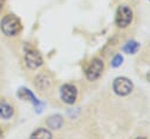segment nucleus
<instances>
[{
  "label": "nucleus",
  "mask_w": 150,
  "mask_h": 139,
  "mask_svg": "<svg viewBox=\"0 0 150 139\" xmlns=\"http://www.w3.org/2000/svg\"><path fill=\"white\" fill-rule=\"evenodd\" d=\"M0 28L1 32L7 36H15L18 33H20L22 25L20 19L14 14H7L5 15L0 21Z\"/></svg>",
  "instance_id": "f257e3e1"
},
{
  "label": "nucleus",
  "mask_w": 150,
  "mask_h": 139,
  "mask_svg": "<svg viewBox=\"0 0 150 139\" xmlns=\"http://www.w3.org/2000/svg\"><path fill=\"white\" fill-rule=\"evenodd\" d=\"M103 68H104V64H103V61L101 58H94L87 70H86V77L89 79V81H95L101 75H102V71H103Z\"/></svg>",
  "instance_id": "20e7f679"
},
{
  "label": "nucleus",
  "mask_w": 150,
  "mask_h": 139,
  "mask_svg": "<svg viewBox=\"0 0 150 139\" xmlns=\"http://www.w3.org/2000/svg\"><path fill=\"white\" fill-rule=\"evenodd\" d=\"M146 78H148V81H149V82H150V71H149V74H148V75H146Z\"/></svg>",
  "instance_id": "2eb2a0df"
},
{
  "label": "nucleus",
  "mask_w": 150,
  "mask_h": 139,
  "mask_svg": "<svg viewBox=\"0 0 150 139\" xmlns=\"http://www.w3.org/2000/svg\"><path fill=\"white\" fill-rule=\"evenodd\" d=\"M25 63L29 69H38L42 65L43 60L41 57V55L33 49H29L26 51L25 54Z\"/></svg>",
  "instance_id": "39448f33"
},
{
  "label": "nucleus",
  "mask_w": 150,
  "mask_h": 139,
  "mask_svg": "<svg viewBox=\"0 0 150 139\" xmlns=\"http://www.w3.org/2000/svg\"><path fill=\"white\" fill-rule=\"evenodd\" d=\"M134 13L132 9L128 5H121L116 9V15H115V22L117 27L120 28H125L132 22Z\"/></svg>",
  "instance_id": "f03ea898"
},
{
  "label": "nucleus",
  "mask_w": 150,
  "mask_h": 139,
  "mask_svg": "<svg viewBox=\"0 0 150 139\" xmlns=\"http://www.w3.org/2000/svg\"><path fill=\"white\" fill-rule=\"evenodd\" d=\"M35 85L40 89V90H45L48 89L50 85V81L45 76V75H40L35 78Z\"/></svg>",
  "instance_id": "f8f14e48"
},
{
  "label": "nucleus",
  "mask_w": 150,
  "mask_h": 139,
  "mask_svg": "<svg viewBox=\"0 0 150 139\" xmlns=\"http://www.w3.org/2000/svg\"><path fill=\"white\" fill-rule=\"evenodd\" d=\"M30 139H52V133L47 128H38L32 133Z\"/></svg>",
  "instance_id": "1a4fd4ad"
},
{
  "label": "nucleus",
  "mask_w": 150,
  "mask_h": 139,
  "mask_svg": "<svg viewBox=\"0 0 150 139\" xmlns=\"http://www.w3.org/2000/svg\"><path fill=\"white\" fill-rule=\"evenodd\" d=\"M18 96H19L20 98H22V99H29V100L35 105V107L40 109V102L35 98V96L32 93L30 90H28V89H26V88H21V89L19 90V92H18Z\"/></svg>",
  "instance_id": "0eeeda50"
},
{
  "label": "nucleus",
  "mask_w": 150,
  "mask_h": 139,
  "mask_svg": "<svg viewBox=\"0 0 150 139\" xmlns=\"http://www.w3.org/2000/svg\"><path fill=\"white\" fill-rule=\"evenodd\" d=\"M60 96H61V99L64 103H67V104H74L75 100H76V97H77V90L71 84H64V85L61 86Z\"/></svg>",
  "instance_id": "423d86ee"
},
{
  "label": "nucleus",
  "mask_w": 150,
  "mask_h": 139,
  "mask_svg": "<svg viewBox=\"0 0 150 139\" xmlns=\"http://www.w3.org/2000/svg\"><path fill=\"white\" fill-rule=\"evenodd\" d=\"M112 89L118 96H127L132 90V82L127 77H117L112 83Z\"/></svg>",
  "instance_id": "7ed1b4c3"
},
{
  "label": "nucleus",
  "mask_w": 150,
  "mask_h": 139,
  "mask_svg": "<svg viewBox=\"0 0 150 139\" xmlns=\"http://www.w3.org/2000/svg\"><path fill=\"white\" fill-rule=\"evenodd\" d=\"M13 106L7 104V103H4L0 105V117L2 119H8L13 116Z\"/></svg>",
  "instance_id": "9b49d317"
},
{
  "label": "nucleus",
  "mask_w": 150,
  "mask_h": 139,
  "mask_svg": "<svg viewBox=\"0 0 150 139\" xmlns=\"http://www.w3.org/2000/svg\"><path fill=\"white\" fill-rule=\"evenodd\" d=\"M5 4H6V0H0V12H1V9L4 8Z\"/></svg>",
  "instance_id": "4468645a"
},
{
  "label": "nucleus",
  "mask_w": 150,
  "mask_h": 139,
  "mask_svg": "<svg viewBox=\"0 0 150 139\" xmlns=\"http://www.w3.org/2000/svg\"><path fill=\"white\" fill-rule=\"evenodd\" d=\"M122 62H123V56H122L121 54H117V55L112 58V61H111V67L117 68V67H120V65L122 64Z\"/></svg>",
  "instance_id": "ddd939ff"
},
{
  "label": "nucleus",
  "mask_w": 150,
  "mask_h": 139,
  "mask_svg": "<svg viewBox=\"0 0 150 139\" xmlns=\"http://www.w3.org/2000/svg\"><path fill=\"white\" fill-rule=\"evenodd\" d=\"M136 139H146V138H145V137H137Z\"/></svg>",
  "instance_id": "dca6fc26"
},
{
  "label": "nucleus",
  "mask_w": 150,
  "mask_h": 139,
  "mask_svg": "<svg viewBox=\"0 0 150 139\" xmlns=\"http://www.w3.org/2000/svg\"><path fill=\"white\" fill-rule=\"evenodd\" d=\"M138 49H139V43L135 40H130L123 46V51L125 54H136Z\"/></svg>",
  "instance_id": "9d476101"
},
{
  "label": "nucleus",
  "mask_w": 150,
  "mask_h": 139,
  "mask_svg": "<svg viewBox=\"0 0 150 139\" xmlns=\"http://www.w3.org/2000/svg\"><path fill=\"white\" fill-rule=\"evenodd\" d=\"M148 1H150V0H148Z\"/></svg>",
  "instance_id": "a211bd4d"
},
{
  "label": "nucleus",
  "mask_w": 150,
  "mask_h": 139,
  "mask_svg": "<svg viewBox=\"0 0 150 139\" xmlns=\"http://www.w3.org/2000/svg\"><path fill=\"white\" fill-rule=\"evenodd\" d=\"M62 124H63V119H62V117H61L60 114L52 116V117H49L48 120H47L48 127H50V128H53V130L60 128V127L62 126Z\"/></svg>",
  "instance_id": "6e6552de"
},
{
  "label": "nucleus",
  "mask_w": 150,
  "mask_h": 139,
  "mask_svg": "<svg viewBox=\"0 0 150 139\" xmlns=\"http://www.w3.org/2000/svg\"><path fill=\"white\" fill-rule=\"evenodd\" d=\"M1 137H2V131L0 130V139H1Z\"/></svg>",
  "instance_id": "f3484780"
}]
</instances>
